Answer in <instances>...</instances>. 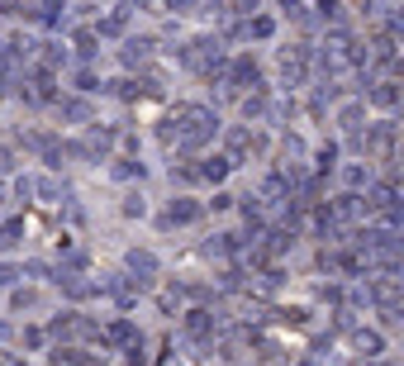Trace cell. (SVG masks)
Segmentation results:
<instances>
[{"label": "cell", "mask_w": 404, "mask_h": 366, "mask_svg": "<svg viewBox=\"0 0 404 366\" xmlns=\"http://www.w3.org/2000/svg\"><path fill=\"white\" fill-rule=\"evenodd\" d=\"M14 276H19V272H14V267H0V285H10Z\"/></svg>", "instance_id": "15"}, {"label": "cell", "mask_w": 404, "mask_h": 366, "mask_svg": "<svg viewBox=\"0 0 404 366\" xmlns=\"http://www.w3.org/2000/svg\"><path fill=\"white\" fill-rule=\"evenodd\" d=\"M200 172H204V177H209V181H224V172H228V162H224V157H214V162H204Z\"/></svg>", "instance_id": "9"}, {"label": "cell", "mask_w": 404, "mask_h": 366, "mask_svg": "<svg viewBox=\"0 0 404 366\" xmlns=\"http://www.w3.org/2000/svg\"><path fill=\"white\" fill-rule=\"evenodd\" d=\"M186 328H191V333H196V338H204V333H209V328H214V319H209V314H204V309H196V314H191V319H186Z\"/></svg>", "instance_id": "4"}, {"label": "cell", "mask_w": 404, "mask_h": 366, "mask_svg": "<svg viewBox=\"0 0 404 366\" xmlns=\"http://www.w3.org/2000/svg\"><path fill=\"white\" fill-rule=\"evenodd\" d=\"M38 195H43L48 205H57V200H62V185L57 181H38Z\"/></svg>", "instance_id": "10"}, {"label": "cell", "mask_w": 404, "mask_h": 366, "mask_svg": "<svg viewBox=\"0 0 404 366\" xmlns=\"http://www.w3.org/2000/svg\"><path fill=\"white\" fill-rule=\"evenodd\" d=\"M57 62H67V53H62L57 43H43V72H53Z\"/></svg>", "instance_id": "6"}, {"label": "cell", "mask_w": 404, "mask_h": 366, "mask_svg": "<svg viewBox=\"0 0 404 366\" xmlns=\"http://www.w3.org/2000/svg\"><path fill=\"white\" fill-rule=\"evenodd\" d=\"M129 338H133V324H129V319L109 324V343H129Z\"/></svg>", "instance_id": "7"}, {"label": "cell", "mask_w": 404, "mask_h": 366, "mask_svg": "<svg viewBox=\"0 0 404 366\" xmlns=\"http://www.w3.org/2000/svg\"><path fill=\"white\" fill-rule=\"evenodd\" d=\"M200 209L191 205V200H172V209H167V224H191Z\"/></svg>", "instance_id": "2"}, {"label": "cell", "mask_w": 404, "mask_h": 366, "mask_svg": "<svg viewBox=\"0 0 404 366\" xmlns=\"http://www.w3.org/2000/svg\"><path fill=\"white\" fill-rule=\"evenodd\" d=\"M148 53H152V43H148V38H133V43L124 48V62H143Z\"/></svg>", "instance_id": "5"}, {"label": "cell", "mask_w": 404, "mask_h": 366, "mask_svg": "<svg viewBox=\"0 0 404 366\" xmlns=\"http://www.w3.org/2000/svg\"><path fill=\"white\" fill-rule=\"evenodd\" d=\"M129 272L152 276V272H157V257H152V252H129Z\"/></svg>", "instance_id": "3"}, {"label": "cell", "mask_w": 404, "mask_h": 366, "mask_svg": "<svg viewBox=\"0 0 404 366\" xmlns=\"http://www.w3.org/2000/svg\"><path fill=\"white\" fill-rule=\"evenodd\" d=\"M10 304H14V309H33V304H38V295H33V290H14V295H10Z\"/></svg>", "instance_id": "8"}, {"label": "cell", "mask_w": 404, "mask_h": 366, "mask_svg": "<svg viewBox=\"0 0 404 366\" xmlns=\"http://www.w3.org/2000/svg\"><path fill=\"white\" fill-rule=\"evenodd\" d=\"M5 366H24V362H14V357H10V362H5Z\"/></svg>", "instance_id": "16"}, {"label": "cell", "mask_w": 404, "mask_h": 366, "mask_svg": "<svg viewBox=\"0 0 404 366\" xmlns=\"http://www.w3.org/2000/svg\"><path fill=\"white\" fill-rule=\"evenodd\" d=\"M181 119H186V124H176V129H181L176 138H181L186 148H200L204 138L214 133V114H209V109H200V105H191V109H181Z\"/></svg>", "instance_id": "1"}, {"label": "cell", "mask_w": 404, "mask_h": 366, "mask_svg": "<svg viewBox=\"0 0 404 366\" xmlns=\"http://www.w3.org/2000/svg\"><path fill=\"white\" fill-rule=\"evenodd\" d=\"M0 10H5V14H24V10H19V0H0Z\"/></svg>", "instance_id": "14"}, {"label": "cell", "mask_w": 404, "mask_h": 366, "mask_svg": "<svg viewBox=\"0 0 404 366\" xmlns=\"http://www.w3.org/2000/svg\"><path fill=\"white\" fill-rule=\"evenodd\" d=\"M124 214H143V195H129L124 200Z\"/></svg>", "instance_id": "13"}, {"label": "cell", "mask_w": 404, "mask_h": 366, "mask_svg": "<svg viewBox=\"0 0 404 366\" xmlns=\"http://www.w3.org/2000/svg\"><path fill=\"white\" fill-rule=\"evenodd\" d=\"M77 48H81V57H91L96 53V34H77Z\"/></svg>", "instance_id": "12"}, {"label": "cell", "mask_w": 404, "mask_h": 366, "mask_svg": "<svg viewBox=\"0 0 404 366\" xmlns=\"http://www.w3.org/2000/svg\"><path fill=\"white\" fill-rule=\"evenodd\" d=\"M138 5H148V0H138Z\"/></svg>", "instance_id": "17"}, {"label": "cell", "mask_w": 404, "mask_h": 366, "mask_svg": "<svg viewBox=\"0 0 404 366\" xmlns=\"http://www.w3.org/2000/svg\"><path fill=\"white\" fill-rule=\"evenodd\" d=\"M62 114H67V119H86V114H91V109H86V105H81V100H67V105H62Z\"/></svg>", "instance_id": "11"}]
</instances>
